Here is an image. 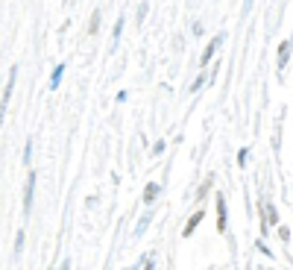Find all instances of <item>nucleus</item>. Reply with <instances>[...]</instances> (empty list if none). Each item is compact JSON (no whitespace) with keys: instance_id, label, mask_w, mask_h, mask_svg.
<instances>
[{"instance_id":"obj_8","label":"nucleus","mask_w":293,"mask_h":270,"mask_svg":"<svg viewBox=\"0 0 293 270\" xmlns=\"http://www.w3.org/2000/svg\"><path fill=\"white\" fill-rule=\"evenodd\" d=\"M120 33H123V18H117L115 30H112V47H117V41H120Z\"/></svg>"},{"instance_id":"obj_5","label":"nucleus","mask_w":293,"mask_h":270,"mask_svg":"<svg viewBox=\"0 0 293 270\" xmlns=\"http://www.w3.org/2000/svg\"><path fill=\"white\" fill-rule=\"evenodd\" d=\"M199 223H202V209L191 214V220H188V226H185V232H182V235H185V238H191V235H194V229H197Z\"/></svg>"},{"instance_id":"obj_4","label":"nucleus","mask_w":293,"mask_h":270,"mask_svg":"<svg viewBox=\"0 0 293 270\" xmlns=\"http://www.w3.org/2000/svg\"><path fill=\"white\" fill-rule=\"evenodd\" d=\"M290 47H293V38L281 41V47H279V68H284V65H287V59H290Z\"/></svg>"},{"instance_id":"obj_11","label":"nucleus","mask_w":293,"mask_h":270,"mask_svg":"<svg viewBox=\"0 0 293 270\" xmlns=\"http://www.w3.org/2000/svg\"><path fill=\"white\" fill-rule=\"evenodd\" d=\"M135 18H138V23L147 18V3H141V6H138V15H135Z\"/></svg>"},{"instance_id":"obj_9","label":"nucleus","mask_w":293,"mask_h":270,"mask_svg":"<svg viewBox=\"0 0 293 270\" xmlns=\"http://www.w3.org/2000/svg\"><path fill=\"white\" fill-rule=\"evenodd\" d=\"M62 73H65V65L53 68V77H50V88H59V82H62Z\"/></svg>"},{"instance_id":"obj_2","label":"nucleus","mask_w":293,"mask_h":270,"mask_svg":"<svg viewBox=\"0 0 293 270\" xmlns=\"http://www.w3.org/2000/svg\"><path fill=\"white\" fill-rule=\"evenodd\" d=\"M223 38H226V35L220 33V35H217V38H214V41H211L208 47H205V50H202V59H199V65H208V62H211V56L217 53V47L223 44Z\"/></svg>"},{"instance_id":"obj_12","label":"nucleus","mask_w":293,"mask_h":270,"mask_svg":"<svg viewBox=\"0 0 293 270\" xmlns=\"http://www.w3.org/2000/svg\"><path fill=\"white\" fill-rule=\"evenodd\" d=\"M267 217H270V226L276 223V209H273V203H267Z\"/></svg>"},{"instance_id":"obj_7","label":"nucleus","mask_w":293,"mask_h":270,"mask_svg":"<svg viewBox=\"0 0 293 270\" xmlns=\"http://www.w3.org/2000/svg\"><path fill=\"white\" fill-rule=\"evenodd\" d=\"M12 85H15V65L9 70V82H6V91H3V112H6V106H9V94H12Z\"/></svg>"},{"instance_id":"obj_1","label":"nucleus","mask_w":293,"mask_h":270,"mask_svg":"<svg viewBox=\"0 0 293 270\" xmlns=\"http://www.w3.org/2000/svg\"><path fill=\"white\" fill-rule=\"evenodd\" d=\"M33 188H35V174L26 176V188H23V211L30 214V209H33Z\"/></svg>"},{"instance_id":"obj_13","label":"nucleus","mask_w":293,"mask_h":270,"mask_svg":"<svg viewBox=\"0 0 293 270\" xmlns=\"http://www.w3.org/2000/svg\"><path fill=\"white\" fill-rule=\"evenodd\" d=\"M249 6H252V0H244V9H249Z\"/></svg>"},{"instance_id":"obj_14","label":"nucleus","mask_w":293,"mask_h":270,"mask_svg":"<svg viewBox=\"0 0 293 270\" xmlns=\"http://www.w3.org/2000/svg\"><path fill=\"white\" fill-rule=\"evenodd\" d=\"M147 270H152V264H147Z\"/></svg>"},{"instance_id":"obj_6","label":"nucleus","mask_w":293,"mask_h":270,"mask_svg":"<svg viewBox=\"0 0 293 270\" xmlns=\"http://www.w3.org/2000/svg\"><path fill=\"white\" fill-rule=\"evenodd\" d=\"M155 197H158V185H155V182H147V188H144V203L152 206V200Z\"/></svg>"},{"instance_id":"obj_3","label":"nucleus","mask_w":293,"mask_h":270,"mask_svg":"<svg viewBox=\"0 0 293 270\" xmlns=\"http://www.w3.org/2000/svg\"><path fill=\"white\" fill-rule=\"evenodd\" d=\"M217 232H226V200L217 197Z\"/></svg>"},{"instance_id":"obj_10","label":"nucleus","mask_w":293,"mask_h":270,"mask_svg":"<svg viewBox=\"0 0 293 270\" xmlns=\"http://www.w3.org/2000/svg\"><path fill=\"white\" fill-rule=\"evenodd\" d=\"M97 27H100V12H94V18H91V27H88V33H97Z\"/></svg>"}]
</instances>
